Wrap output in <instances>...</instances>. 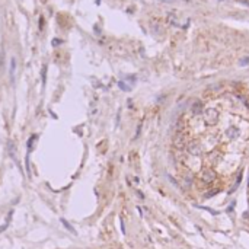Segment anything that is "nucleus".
Instances as JSON below:
<instances>
[{"label":"nucleus","instance_id":"6","mask_svg":"<svg viewBox=\"0 0 249 249\" xmlns=\"http://www.w3.org/2000/svg\"><path fill=\"white\" fill-rule=\"evenodd\" d=\"M15 69H16V61H15V58H12V61H10V76L12 77L15 74Z\"/></svg>","mask_w":249,"mask_h":249},{"label":"nucleus","instance_id":"1","mask_svg":"<svg viewBox=\"0 0 249 249\" xmlns=\"http://www.w3.org/2000/svg\"><path fill=\"white\" fill-rule=\"evenodd\" d=\"M204 117V121H205V124L208 125H214L216 123H217V112H216V109H213V108H208V109H205L204 111V114H203Z\"/></svg>","mask_w":249,"mask_h":249},{"label":"nucleus","instance_id":"2","mask_svg":"<svg viewBox=\"0 0 249 249\" xmlns=\"http://www.w3.org/2000/svg\"><path fill=\"white\" fill-rule=\"evenodd\" d=\"M200 178H201V181H204V184H211L214 179H216V174H214L211 169H205V171L201 172Z\"/></svg>","mask_w":249,"mask_h":249},{"label":"nucleus","instance_id":"8","mask_svg":"<svg viewBox=\"0 0 249 249\" xmlns=\"http://www.w3.org/2000/svg\"><path fill=\"white\" fill-rule=\"evenodd\" d=\"M60 44H61V41H60V39H54V41H53L54 47H57V45H60Z\"/></svg>","mask_w":249,"mask_h":249},{"label":"nucleus","instance_id":"4","mask_svg":"<svg viewBox=\"0 0 249 249\" xmlns=\"http://www.w3.org/2000/svg\"><path fill=\"white\" fill-rule=\"evenodd\" d=\"M239 134H240V130L237 127H230V128L226 130V137L230 139V140H236L239 137Z\"/></svg>","mask_w":249,"mask_h":249},{"label":"nucleus","instance_id":"5","mask_svg":"<svg viewBox=\"0 0 249 249\" xmlns=\"http://www.w3.org/2000/svg\"><path fill=\"white\" fill-rule=\"evenodd\" d=\"M175 146H176L178 149H184V147H185V140H184L182 136H178V137L175 139Z\"/></svg>","mask_w":249,"mask_h":249},{"label":"nucleus","instance_id":"7","mask_svg":"<svg viewBox=\"0 0 249 249\" xmlns=\"http://www.w3.org/2000/svg\"><path fill=\"white\" fill-rule=\"evenodd\" d=\"M201 109H203V105H201L200 102H197V104H195V107H194V112L197 114V112H200Z\"/></svg>","mask_w":249,"mask_h":249},{"label":"nucleus","instance_id":"3","mask_svg":"<svg viewBox=\"0 0 249 249\" xmlns=\"http://www.w3.org/2000/svg\"><path fill=\"white\" fill-rule=\"evenodd\" d=\"M187 152H188L189 155L198 156V155L201 153V146H200V143H197V142H189L188 144H187Z\"/></svg>","mask_w":249,"mask_h":249}]
</instances>
